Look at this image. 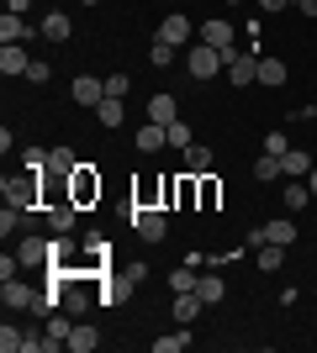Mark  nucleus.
Returning a JSON list of instances; mask_svg holds the SVG:
<instances>
[{"label": "nucleus", "mask_w": 317, "mask_h": 353, "mask_svg": "<svg viewBox=\"0 0 317 353\" xmlns=\"http://www.w3.org/2000/svg\"><path fill=\"white\" fill-rule=\"evenodd\" d=\"M64 190H69L75 206H95V201H101V174H95V163H79L75 174L64 179Z\"/></svg>", "instance_id": "obj_1"}, {"label": "nucleus", "mask_w": 317, "mask_h": 353, "mask_svg": "<svg viewBox=\"0 0 317 353\" xmlns=\"http://www.w3.org/2000/svg\"><path fill=\"white\" fill-rule=\"evenodd\" d=\"M37 190H43V174H21V179H0V195H6V206L16 211H32V201H37Z\"/></svg>", "instance_id": "obj_2"}, {"label": "nucleus", "mask_w": 317, "mask_h": 353, "mask_svg": "<svg viewBox=\"0 0 317 353\" xmlns=\"http://www.w3.org/2000/svg\"><path fill=\"white\" fill-rule=\"evenodd\" d=\"M185 69H191V79H217L227 63H222V53H217L211 43H196L191 53H185Z\"/></svg>", "instance_id": "obj_3"}, {"label": "nucleus", "mask_w": 317, "mask_h": 353, "mask_svg": "<svg viewBox=\"0 0 317 353\" xmlns=\"http://www.w3.org/2000/svg\"><path fill=\"white\" fill-rule=\"evenodd\" d=\"M201 43H211V48H217V53H222V63H233V59L243 53V48L233 43V27H227L222 16H211V21H201Z\"/></svg>", "instance_id": "obj_4"}, {"label": "nucleus", "mask_w": 317, "mask_h": 353, "mask_svg": "<svg viewBox=\"0 0 317 353\" xmlns=\"http://www.w3.org/2000/svg\"><path fill=\"white\" fill-rule=\"evenodd\" d=\"M133 232L143 237V243H164V232H169V221H164V211H159V206H148V211H137V206H133Z\"/></svg>", "instance_id": "obj_5"}, {"label": "nucleus", "mask_w": 317, "mask_h": 353, "mask_svg": "<svg viewBox=\"0 0 317 353\" xmlns=\"http://www.w3.org/2000/svg\"><path fill=\"white\" fill-rule=\"evenodd\" d=\"M27 69H32L27 48L21 43H0V74H6V79H27Z\"/></svg>", "instance_id": "obj_6"}, {"label": "nucleus", "mask_w": 317, "mask_h": 353, "mask_svg": "<svg viewBox=\"0 0 317 353\" xmlns=\"http://www.w3.org/2000/svg\"><path fill=\"white\" fill-rule=\"evenodd\" d=\"M227 79L233 85H259V48H243L238 59L227 63Z\"/></svg>", "instance_id": "obj_7"}, {"label": "nucleus", "mask_w": 317, "mask_h": 353, "mask_svg": "<svg viewBox=\"0 0 317 353\" xmlns=\"http://www.w3.org/2000/svg\"><path fill=\"white\" fill-rule=\"evenodd\" d=\"M69 95H75V105H90V111H95V105L106 101V79H95V74H79L75 85H69Z\"/></svg>", "instance_id": "obj_8"}, {"label": "nucleus", "mask_w": 317, "mask_h": 353, "mask_svg": "<svg viewBox=\"0 0 317 353\" xmlns=\"http://www.w3.org/2000/svg\"><path fill=\"white\" fill-rule=\"evenodd\" d=\"M69 332H75V316H69V311H53V316H48V332H43L48 353H59V348H69Z\"/></svg>", "instance_id": "obj_9"}, {"label": "nucleus", "mask_w": 317, "mask_h": 353, "mask_svg": "<svg viewBox=\"0 0 317 353\" xmlns=\"http://www.w3.org/2000/svg\"><path fill=\"white\" fill-rule=\"evenodd\" d=\"M16 259H21L27 269H37V264L53 259V243H48V237H21V243H16Z\"/></svg>", "instance_id": "obj_10"}, {"label": "nucleus", "mask_w": 317, "mask_h": 353, "mask_svg": "<svg viewBox=\"0 0 317 353\" xmlns=\"http://www.w3.org/2000/svg\"><path fill=\"white\" fill-rule=\"evenodd\" d=\"M0 301H6V311H32V301H37V290L21 280H6L0 285Z\"/></svg>", "instance_id": "obj_11"}, {"label": "nucleus", "mask_w": 317, "mask_h": 353, "mask_svg": "<svg viewBox=\"0 0 317 353\" xmlns=\"http://www.w3.org/2000/svg\"><path fill=\"white\" fill-rule=\"evenodd\" d=\"M37 32H43L48 43H69V37H75V21H69L64 11H48V16H43V27H37Z\"/></svg>", "instance_id": "obj_12"}, {"label": "nucleus", "mask_w": 317, "mask_h": 353, "mask_svg": "<svg viewBox=\"0 0 317 353\" xmlns=\"http://www.w3.org/2000/svg\"><path fill=\"white\" fill-rule=\"evenodd\" d=\"M133 285H137V280H133V274H127V269H122L117 280H106V285H101V295H95V301H101V306H122Z\"/></svg>", "instance_id": "obj_13"}, {"label": "nucleus", "mask_w": 317, "mask_h": 353, "mask_svg": "<svg viewBox=\"0 0 317 353\" xmlns=\"http://www.w3.org/2000/svg\"><path fill=\"white\" fill-rule=\"evenodd\" d=\"M79 169V159H75V148H64V143H53V153H48V174H59V179H69Z\"/></svg>", "instance_id": "obj_14"}, {"label": "nucleus", "mask_w": 317, "mask_h": 353, "mask_svg": "<svg viewBox=\"0 0 317 353\" xmlns=\"http://www.w3.org/2000/svg\"><path fill=\"white\" fill-rule=\"evenodd\" d=\"M286 79H291L286 63H280V59H265V53H259V85H265V90H280Z\"/></svg>", "instance_id": "obj_15"}, {"label": "nucleus", "mask_w": 317, "mask_h": 353, "mask_svg": "<svg viewBox=\"0 0 317 353\" xmlns=\"http://www.w3.org/2000/svg\"><path fill=\"white\" fill-rule=\"evenodd\" d=\"M265 243L291 248V243H296V221H291V216H270V221H265Z\"/></svg>", "instance_id": "obj_16"}, {"label": "nucleus", "mask_w": 317, "mask_h": 353, "mask_svg": "<svg viewBox=\"0 0 317 353\" xmlns=\"http://www.w3.org/2000/svg\"><path fill=\"white\" fill-rule=\"evenodd\" d=\"M148 121H159V127L180 121V101H175V95H153L148 101Z\"/></svg>", "instance_id": "obj_17"}, {"label": "nucleus", "mask_w": 317, "mask_h": 353, "mask_svg": "<svg viewBox=\"0 0 317 353\" xmlns=\"http://www.w3.org/2000/svg\"><path fill=\"white\" fill-rule=\"evenodd\" d=\"M201 306H206V301H201L196 290H180V295H175V322H185V327H191V322L201 316Z\"/></svg>", "instance_id": "obj_18"}, {"label": "nucleus", "mask_w": 317, "mask_h": 353, "mask_svg": "<svg viewBox=\"0 0 317 353\" xmlns=\"http://www.w3.org/2000/svg\"><path fill=\"white\" fill-rule=\"evenodd\" d=\"M159 148H169V132L159 127V121H148V127H137V153H159Z\"/></svg>", "instance_id": "obj_19"}, {"label": "nucleus", "mask_w": 317, "mask_h": 353, "mask_svg": "<svg viewBox=\"0 0 317 353\" xmlns=\"http://www.w3.org/2000/svg\"><path fill=\"white\" fill-rule=\"evenodd\" d=\"M27 37H32V27H27V21H21L16 11L0 16V43H27Z\"/></svg>", "instance_id": "obj_20"}, {"label": "nucleus", "mask_w": 317, "mask_h": 353, "mask_svg": "<svg viewBox=\"0 0 317 353\" xmlns=\"http://www.w3.org/2000/svg\"><path fill=\"white\" fill-rule=\"evenodd\" d=\"M185 37H191V21H185V16H164V21H159V43H175V48H180Z\"/></svg>", "instance_id": "obj_21"}, {"label": "nucleus", "mask_w": 317, "mask_h": 353, "mask_svg": "<svg viewBox=\"0 0 317 353\" xmlns=\"http://www.w3.org/2000/svg\"><path fill=\"white\" fill-rule=\"evenodd\" d=\"M280 169H286L291 179H307L312 174V153H307V148H291L286 159H280Z\"/></svg>", "instance_id": "obj_22"}, {"label": "nucleus", "mask_w": 317, "mask_h": 353, "mask_svg": "<svg viewBox=\"0 0 317 353\" xmlns=\"http://www.w3.org/2000/svg\"><path fill=\"white\" fill-rule=\"evenodd\" d=\"M95 343H101V332H95L90 322H75V332H69V348H75V353H95Z\"/></svg>", "instance_id": "obj_23"}, {"label": "nucleus", "mask_w": 317, "mask_h": 353, "mask_svg": "<svg viewBox=\"0 0 317 353\" xmlns=\"http://www.w3.org/2000/svg\"><path fill=\"white\" fill-rule=\"evenodd\" d=\"M64 311H69V316H75V322H85V311H90V295L79 290L75 280H69V290H64Z\"/></svg>", "instance_id": "obj_24"}, {"label": "nucleus", "mask_w": 317, "mask_h": 353, "mask_svg": "<svg viewBox=\"0 0 317 353\" xmlns=\"http://www.w3.org/2000/svg\"><path fill=\"white\" fill-rule=\"evenodd\" d=\"M196 295H201V301H206V306H222V274H201V280H196Z\"/></svg>", "instance_id": "obj_25"}, {"label": "nucleus", "mask_w": 317, "mask_h": 353, "mask_svg": "<svg viewBox=\"0 0 317 353\" xmlns=\"http://www.w3.org/2000/svg\"><path fill=\"white\" fill-rule=\"evenodd\" d=\"M206 169H211V148L191 143V148H185V174H206Z\"/></svg>", "instance_id": "obj_26"}, {"label": "nucleus", "mask_w": 317, "mask_h": 353, "mask_svg": "<svg viewBox=\"0 0 317 353\" xmlns=\"http://www.w3.org/2000/svg\"><path fill=\"white\" fill-rule=\"evenodd\" d=\"M307 201H312V190H307V179H291V185H286V195H280V206H286V211H302Z\"/></svg>", "instance_id": "obj_27"}, {"label": "nucleus", "mask_w": 317, "mask_h": 353, "mask_svg": "<svg viewBox=\"0 0 317 353\" xmlns=\"http://www.w3.org/2000/svg\"><path fill=\"white\" fill-rule=\"evenodd\" d=\"M191 348V332H185V322H180V332H169V338H153V353H185Z\"/></svg>", "instance_id": "obj_28"}, {"label": "nucleus", "mask_w": 317, "mask_h": 353, "mask_svg": "<svg viewBox=\"0 0 317 353\" xmlns=\"http://www.w3.org/2000/svg\"><path fill=\"white\" fill-rule=\"evenodd\" d=\"M254 259H259V269L270 274V269H280V264H286V248H280V243H259V253H254Z\"/></svg>", "instance_id": "obj_29"}, {"label": "nucleus", "mask_w": 317, "mask_h": 353, "mask_svg": "<svg viewBox=\"0 0 317 353\" xmlns=\"http://www.w3.org/2000/svg\"><path fill=\"white\" fill-rule=\"evenodd\" d=\"M196 280H201V269L196 264H180L175 274H169V290H175V295H180V290H196Z\"/></svg>", "instance_id": "obj_30"}, {"label": "nucleus", "mask_w": 317, "mask_h": 353, "mask_svg": "<svg viewBox=\"0 0 317 353\" xmlns=\"http://www.w3.org/2000/svg\"><path fill=\"white\" fill-rule=\"evenodd\" d=\"M95 117H101V127H122V117H127V111H122L117 95H106V101L95 105Z\"/></svg>", "instance_id": "obj_31"}, {"label": "nucleus", "mask_w": 317, "mask_h": 353, "mask_svg": "<svg viewBox=\"0 0 317 353\" xmlns=\"http://www.w3.org/2000/svg\"><path fill=\"white\" fill-rule=\"evenodd\" d=\"M21 169L27 174H48V148H21Z\"/></svg>", "instance_id": "obj_32"}, {"label": "nucleus", "mask_w": 317, "mask_h": 353, "mask_svg": "<svg viewBox=\"0 0 317 353\" xmlns=\"http://www.w3.org/2000/svg\"><path fill=\"white\" fill-rule=\"evenodd\" d=\"M280 174H286V169H280V159H275V153H265V159L254 163V179H259V185H270V179H280Z\"/></svg>", "instance_id": "obj_33"}, {"label": "nucleus", "mask_w": 317, "mask_h": 353, "mask_svg": "<svg viewBox=\"0 0 317 353\" xmlns=\"http://www.w3.org/2000/svg\"><path fill=\"white\" fill-rule=\"evenodd\" d=\"M69 259H75V243H69V232H53V259H48V264H64V269H69Z\"/></svg>", "instance_id": "obj_34"}, {"label": "nucleus", "mask_w": 317, "mask_h": 353, "mask_svg": "<svg viewBox=\"0 0 317 353\" xmlns=\"http://www.w3.org/2000/svg\"><path fill=\"white\" fill-rule=\"evenodd\" d=\"M21 348H27V332H16V327L6 322L0 327V353H21Z\"/></svg>", "instance_id": "obj_35"}, {"label": "nucleus", "mask_w": 317, "mask_h": 353, "mask_svg": "<svg viewBox=\"0 0 317 353\" xmlns=\"http://www.w3.org/2000/svg\"><path fill=\"white\" fill-rule=\"evenodd\" d=\"M217 201H222V185H217V179H211V174H201V206H217Z\"/></svg>", "instance_id": "obj_36"}, {"label": "nucleus", "mask_w": 317, "mask_h": 353, "mask_svg": "<svg viewBox=\"0 0 317 353\" xmlns=\"http://www.w3.org/2000/svg\"><path fill=\"white\" fill-rule=\"evenodd\" d=\"M164 132H169V148H180V153L191 148V127H185V121H169Z\"/></svg>", "instance_id": "obj_37"}, {"label": "nucleus", "mask_w": 317, "mask_h": 353, "mask_svg": "<svg viewBox=\"0 0 317 353\" xmlns=\"http://www.w3.org/2000/svg\"><path fill=\"white\" fill-rule=\"evenodd\" d=\"M127 90H133V79H127V74H106V95L127 101Z\"/></svg>", "instance_id": "obj_38"}, {"label": "nucleus", "mask_w": 317, "mask_h": 353, "mask_svg": "<svg viewBox=\"0 0 317 353\" xmlns=\"http://www.w3.org/2000/svg\"><path fill=\"white\" fill-rule=\"evenodd\" d=\"M265 153H275V159H286V153H291L286 132H265Z\"/></svg>", "instance_id": "obj_39"}, {"label": "nucleus", "mask_w": 317, "mask_h": 353, "mask_svg": "<svg viewBox=\"0 0 317 353\" xmlns=\"http://www.w3.org/2000/svg\"><path fill=\"white\" fill-rule=\"evenodd\" d=\"M148 59L159 63V69H164V63H175V43H153V48H148Z\"/></svg>", "instance_id": "obj_40"}, {"label": "nucleus", "mask_w": 317, "mask_h": 353, "mask_svg": "<svg viewBox=\"0 0 317 353\" xmlns=\"http://www.w3.org/2000/svg\"><path fill=\"white\" fill-rule=\"evenodd\" d=\"M16 269H21V259H16V253H6V259H0V280H16Z\"/></svg>", "instance_id": "obj_41"}, {"label": "nucleus", "mask_w": 317, "mask_h": 353, "mask_svg": "<svg viewBox=\"0 0 317 353\" xmlns=\"http://www.w3.org/2000/svg\"><path fill=\"white\" fill-rule=\"evenodd\" d=\"M259 11H286V6H296V0H254Z\"/></svg>", "instance_id": "obj_42"}, {"label": "nucleus", "mask_w": 317, "mask_h": 353, "mask_svg": "<svg viewBox=\"0 0 317 353\" xmlns=\"http://www.w3.org/2000/svg\"><path fill=\"white\" fill-rule=\"evenodd\" d=\"M296 11H302V16H317V0H296Z\"/></svg>", "instance_id": "obj_43"}, {"label": "nucleus", "mask_w": 317, "mask_h": 353, "mask_svg": "<svg viewBox=\"0 0 317 353\" xmlns=\"http://www.w3.org/2000/svg\"><path fill=\"white\" fill-rule=\"evenodd\" d=\"M27 6H32V0H6V11H16V16L27 11Z\"/></svg>", "instance_id": "obj_44"}, {"label": "nucleus", "mask_w": 317, "mask_h": 353, "mask_svg": "<svg viewBox=\"0 0 317 353\" xmlns=\"http://www.w3.org/2000/svg\"><path fill=\"white\" fill-rule=\"evenodd\" d=\"M307 190H312V195H317V169H312V174H307Z\"/></svg>", "instance_id": "obj_45"}, {"label": "nucleus", "mask_w": 317, "mask_h": 353, "mask_svg": "<svg viewBox=\"0 0 317 353\" xmlns=\"http://www.w3.org/2000/svg\"><path fill=\"white\" fill-rule=\"evenodd\" d=\"M85 6H101V0H85Z\"/></svg>", "instance_id": "obj_46"}, {"label": "nucleus", "mask_w": 317, "mask_h": 353, "mask_svg": "<svg viewBox=\"0 0 317 353\" xmlns=\"http://www.w3.org/2000/svg\"><path fill=\"white\" fill-rule=\"evenodd\" d=\"M312 243H317V232H312Z\"/></svg>", "instance_id": "obj_47"}]
</instances>
